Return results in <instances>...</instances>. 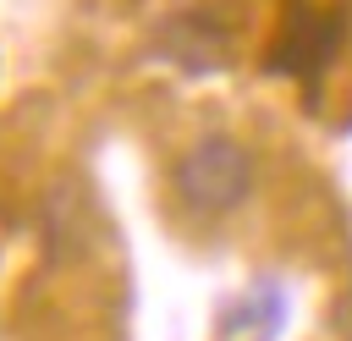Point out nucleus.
Returning <instances> with one entry per match:
<instances>
[{"mask_svg": "<svg viewBox=\"0 0 352 341\" xmlns=\"http://www.w3.org/2000/svg\"><path fill=\"white\" fill-rule=\"evenodd\" d=\"M248 187H253V160H248V148L236 138H220V132L214 138H198L182 154V165H176V192L198 214L236 209L248 198Z\"/></svg>", "mask_w": 352, "mask_h": 341, "instance_id": "1", "label": "nucleus"}, {"mask_svg": "<svg viewBox=\"0 0 352 341\" xmlns=\"http://www.w3.org/2000/svg\"><path fill=\"white\" fill-rule=\"evenodd\" d=\"M346 38V6H319V0H286L280 38L270 44L264 66L275 77H319Z\"/></svg>", "mask_w": 352, "mask_h": 341, "instance_id": "2", "label": "nucleus"}]
</instances>
